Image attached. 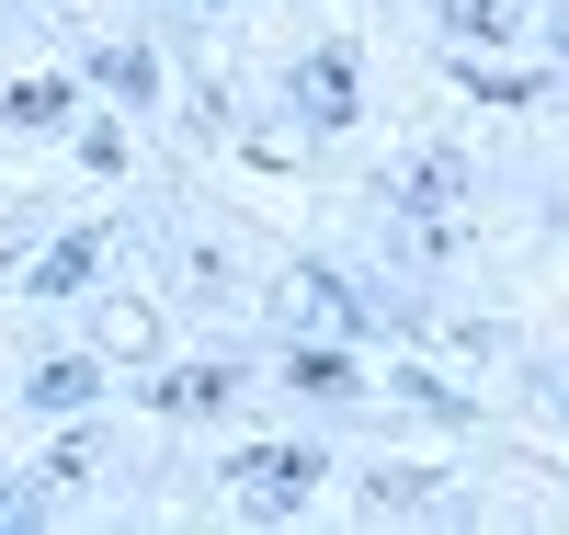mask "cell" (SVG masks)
Here are the masks:
<instances>
[{"instance_id":"obj_1","label":"cell","mask_w":569,"mask_h":535,"mask_svg":"<svg viewBox=\"0 0 569 535\" xmlns=\"http://www.w3.org/2000/svg\"><path fill=\"white\" fill-rule=\"evenodd\" d=\"M228 478H240V502H251V513H297V502H308V478H319V456H308V445H251Z\"/></svg>"},{"instance_id":"obj_2","label":"cell","mask_w":569,"mask_h":535,"mask_svg":"<svg viewBox=\"0 0 569 535\" xmlns=\"http://www.w3.org/2000/svg\"><path fill=\"white\" fill-rule=\"evenodd\" d=\"M399 206H410V217H433V239H456V206H467V160H456V149L410 160V171H399Z\"/></svg>"},{"instance_id":"obj_3","label":"cell","mask_w":569,"mask_h":535,"mask_svg":"<svg viewBox=\"0 0 569 535\" xmlns=\"http://www.w3.org/2000/svg\"><path fill=\"white\" fill-rule=\"evenodd\" d=\"M297 103H308V126H353V46H319L297 69Z\"/></svg>"},{"instance_id":"obj_4","label":"cell","mask_w":569,"mask_h":535,"mask_svg":"<svg viewBox=\"0 0 569 535\" xmlns=\"http://www.w3.org/2000/svg\"><path fill=\"white\" fill-rule=\"evenodd\" d=\"M91 343H103L114 365H149L160 354V308L149 297H103V308H91Z\"/></svg>"},{"instance_id":"obj_5","label":"cell","mask_w":569,"mask_h":535,"mask_svg":"<svg viewBox=\"0 0 569 535\" xmlns=\"http://www.w3.org/2000/svg\"><path fill=\"white\" fill-rule=\"evenodd\" d=\"M149 399H160L171 422H206V410H228V399H240V376H228V365H171Z\"/></svg>"},{"instance_id":"obj_6","label":"cell","mask_w":569,"mask_h":535,"mask_svg":"<svg viewBox=\"0 0 569 535\" xmlns=\"http://www.w3.org/2000/svg\"><path fill=\"white\" fill-rule=\"evenodd\" d=\"M433 12H445L456 34H479V46H501V34H525V0H433Z\"/></svg>"},{"instance_id":"obj_7","label":"cell","mask_w":569,"mask_h":535,"mask_svg":"<svg viewBox=\"0 0 569 535\" xmlns=\"http://www.w3.org/2000/svg\"><path fill=\"white\" fill-rule=\"evenodd\" d=\"M273 308L297 319V330H308V319H353V297H342L330 274H284V297H273Z\"/></svg>"},{"instance_id":"obj_8","label":"cell","mask_w":569,"mask_h":535,"mask_svg":"<svg viewBox=\"0 0 569 535\" xmlns=\"http://www.w3.org/2000/svg\"><path fill=\"white\" fill-rule=\"evenodd\" d=\"M91 387H103V376H91L80 354H58V365H34V387H23V399H34V410H80Z\"/></svg>"},{"instance_id":"obj_9","label":"cell","mask_w":569,"mask_h":535,"mask_svg":"<svg viewBox=\"0 0 569 535\" xmlns=\"http://www.w3.org/2000/svg\"><path fill=\"white\" fill-rule=\"evenodd\" d=\"M284 376H297L308 399H353V354H319L308 343V354H284Z\"/></svg>"},{"instance_id":"obj_10","label":"cell","mask_w":569,"mask_h":535,"mask_svg":"<svg viewBox=\"0 0 569 535\" xmlns=\"http://www.w3.org/2000/svg\"><path fill=\"white\" fill-rule=\"evenodd\" d=\"M0 115H12V126H58V115H69V80H12V91H0Z\"/></svg>"},{"instance_id":"obj_11","label":"cell","mask_w":569,"mask_h":535,"mask_svg":"<svg viewBox=\"0 0 569 535\" xmlns=\"http://www.w3.org/2000/svg\"><path fill=\"white\" fill-rule=\"evenodd\" d=\"M410 502H433V467H376V513H410Z\"/></svg>"},{"instance_id":"obj_12","label":"cell","mask_w":569,"mask_h":535,"mask_svg":"<svg viewBox=\"0 0 569 535\" xmlns=\"http://www.w3.org/2000/svg\"><path fill=\"white\" fill-rule=\"evenodd\" d=\"M80 274H91V239H69V251H58V262H46V274H34V297H69V285H80Z\"/></svg>"},{"instance_id":"obj_13","label":"cell","mask_w":569,"mask_h":535,"mask_svg":"<svg viewBox=\"0 0 569 535\" xmlns=\"http://www.w3.org/2000/svg\"><path fill=\"white\" fill-rule=\"evenodd\" d=\"M103 80H114L126 103H137V91H149V58H137V46H103Z\"/></svg>"}]
</instances>
